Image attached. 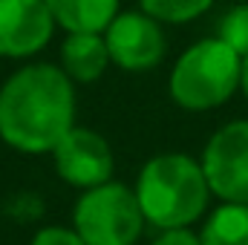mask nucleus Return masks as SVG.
<instances>
[{"label":"nucleus","instance_id":"1","mask_svg":"<svg viewBox=\"0 0 248 245\" xmlns=\"http://www.w3.org/2000/svg\"><path fill=\"white\" fill-rule=\"evenodd\" d=\"M75 127V90L61 66L32 63L0 87V138L20 153H52Z\"/></svg>","mask_w":248,"mask_h":245},{"label":"nucleus","instance_id":"2","mask_svg":"<svg viewBox=\"0 0 248 245\" xmlns=\"http://www.w3.org/2000/svg\"><path fill=\"white\" fill-rule=\"evenodd\" d=\"M211 187L205 179L202 162L185 153H162L153 156L136 182V199L141 205L144 222L153 228L170 231L187 228L208 208Z\"/></svg>","mask_w":248,"mask_h":245},{"label":"nucleus","instance_id":"3","mask_svg":"<svg viewBox=\"0 0 248 245\" xmlns=\"http://www.w3.org/2000/svg\"><path fill=\"white\" fill-rule=\"evenodd\" d=\"M243 58L219 38L193 44L170 72V98L185 110H214L240 87Z\"/></svg>","mask_w":248,"mask_h":245},{"label":"nucleus","instance_id":"4","mask_svg":"<svg viewBox=\"0 0 248 245\" xmlns=\"http://www.w3.org/2000/svg\"><path fill=\"white\" fill-rule=\"evenodd\" d=\"M72 222L87 245H133L141 237L144 214L136 199V190L110 179L84 190L75 205Z\"/></svg>","mask_w":248,"mask_h":245},{"label":"nucleus","instance_id":"5","mask_svg":"<svg viewBox=\"0 0 248 245\" xmlns=\"http://www.w3.org/2000/svg\"><path fill=\"white\" fill-rule=\"evenodd\" d=\"M202 170L211 193L222 202L248 205V122H231L211 136Z\"/></svg>","mask_w":248,"mask_h":245},{"label":"nucleus","instance_id":"6","mask_svg":"<svg viewBox=\"0 0 248 245\" xmlns=\"http://www.w3.org/2000/svg\"><path fill=\"white\" fill-rule=\"evenodd\" d=\"M110 61L127 72H147L165 58V35L147 12H122L104 29Z\"/></svg>","mask_w":248,"mask_h":245},{"label":"nucleus","instance_id":"7","mask_svg":"<svg viewBox=\"0 0 248 245\" xmlns=\"http://www.w3.org/2000/svg\"><path fill=\"white\" fill-rule=\"evenodd\" d=\"M55 170L66 184L81 190L98 187L113 179V150L104 136L87 127H72L52 150Z\"/></svg>","mask_w":248,"mask_h":245},{"label":"nucleus","instance_id":"8","mask_svg":"<svg viewBox=\"0 0 248 245\" xmlns=\"http://www.w3.org/2000/svg\"><path fill=\"white\" fill-rule=\"evenodd\" d=\"M55 32L46 0H0V55L29 58L41 52Z\"/></svg>","mask_w":248,"mask_h":245},{"label":"nucleus","instance_id":"9","mask_svg":"<svg viewBox=\"0 0 248 245\" xmlns=\"http://www.w3.org/2000/svg\"><path fill=\"white\" fill-rule=\"evenodd\" d=\"M110 63L107 41L98 32H69L61 46V69L72 81H95Z\"/></svg>","mask_w":248,"mask_h":245},{"label":"nucleus","instance_id":"10","mask_svg":"<svg viewBox=\"0 0 248 245\" xmlns=\"http://www.w3.org/2000/svg\"><path fill=\"white\" fill-rule=\"evenodd\" d=\"M55 26H63L66 32H98L113 23L119 15V0H46Z\"/></svg>","mask_w":248,"mask_h":245},{"label":"nucleus","instance_id":"11","mask_svg":"<svg viewBox=\"0 0 248 245\" xmlns=\"http://www.w3.org/2000/svg\"><path fill=\"white\" fill-rule=\"evenodd\" d=\"M199 240L202 245H248V205H219L208 216Z\"/></svg>","mask_w":248,"mask_h":245},{"label":"nucleus","instance_id":"12","mask_svg":"<svg viewBox=\"0 0 248 245\" xmlns=\"http://www.w3.org/2000/svg\"><path fill=\"white\" fill-rule=\"evenodd\" d=\"M214 0H141V12L156 17L159 23H187L205 15Z\"/></svg>","mask_w":248,"mask_h":245},{"label":"nucleus","instance_id":"13","mask_svg":"<svg viewBox=\"0 0 248 245\" xmlns=\"http://www.w3.org/2000/svg\"><path fill=\"white\" fill-rule=\"evenodd\" d=\"M219 41H225L240 58L248 55V3L234 6L222 20H219Z\"/></svg>","mask_w":248,"mask_h":245},{"label":"nucleus","instance_id":"14","mask_svg":"<svg viewBox=\"0 0 248 245\" xmlns=\"http://www.w3.org/2000/svg\"><path fill=\"white\" fill-rule=\"evenodd\" d=\"M32 245H87V243L78 237L75 228L69 231V228H61V225H49V228L35 234Z\"/></svg>","mask_w":248,"mask_h":245},{"label":"nucleus","instance_id":"15","mask_svg":"<svg viewBox=\"0 0 248 245\" xmlns=\"http://www.w3.org/2000/svg\"><path fill=\"white\" fill-rule=\"evenodd\" d=\"M153 245H202V240L187 228H170V231H162L153 240Z\"/></svg>","mask_w":248,"mask_h":245},{"label":"nucleus","instance_id":"16","mask_svg":"<svg viewBox=\"0 0 248 245\" xmlns=\"http://www.w3.org/2000/svg\"><path fill=\"white\" fill-rule=\"evenodd\" d=\"M240 87H243V92H246V98H248V55L243 58V72H240Z\"/></svg>","mask_w":248,"mask_h":245}]
</instances>
